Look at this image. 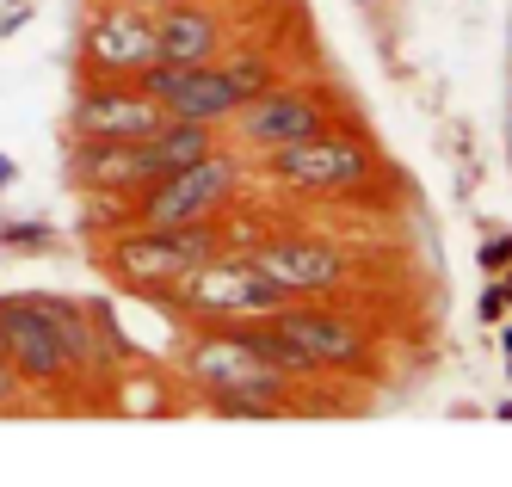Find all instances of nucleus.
<instances>
[{
    "instance_id": "1",
    "label": "nucleus",
    "mask_w": 512,
    "mask_h": 487,
    "mask_svg": "<svg viewBox=\"0 0 512 487\" xmlns=\"http://www.w3.org/2000/svg\"><path fill=\"white\" fill-rule=\"evenodd\" d=\"M210 253H223L216 222H124L105 235L99 266L130 290H167L173 278L204 266Z\"/></svg>"
},
{
    "instance_id": "2",
    "label": "nucleus",
    "mask_w": 512,
    "mask_h": 487,
    "mask_svg": "<svg viewBox=\"0 0 512 487\" xmlns=\"http://www.w3.org/2000/svg\"><path fill=\"white\" fill-rule=\"evenodd\" d=\"M161 296L192 321H241V315H272L290 303V290H278L247 253H210L204 266L173 278Z\"/></svg>"
},
{
    "instance_id": "3",
    "label": "nucleus",
    "mask_w": 512,
    "mask_h": 487,
    "mask_svg": "<svg viewBox=\"0 0 512 487\" xmlns=\"http://www.w3.org/2000/svg\"><path fill=\"white\" fill-rule=\"evenodd\" d=\"M266 173L290 192H315V198H334V192H358L371 185L377 173V155L371 142L352 136V130H315L303 142H284L266 155Z\"/></svg>"
},
{
    "instance_id": "4",
    "label": "nucleus",
    "mask_w": 512,
    "mask_h": 487,
    "mask_svg": "<svg viewBox=\"0 0 512 487\" xmlns=\"http://www.w3.org/2000/svg\"><path fill=\"white\" fill-rule=\"evenodd\" d=\"M235 185H241L235 155L210 148L204 161L173 167V173L142 185V192L130 198V222H216V210L235 198Z\"/></svg>"
},
{
    "instance_id": "5",
    "label": "nucleus",
    "mask_w": 512,
    "mask_h": 487,
    "mask_svg": "<svg viewBox=\"0 0 512 487\" xmlns=\"http://www.w3.org/2000/svg\"><path fill=\"white\" fill-rule=\"evenodd\" d=\"M155 62V7L142 0H93L81 25V74L93 81H136Z\"/></svg>"
},
{
    "instance_id": "6",
    "label": "nucleus",
    "mask_w": 512,
    "mask_h": 487,
    "mask_svg": "<svg viewBox=\"0 0 512 487\" xmlns=\"http://www.w3.org/2000/svg\"><path fill=\"white\" fill-rule=\"evenodd\" d=\"M136 87L149 93L167 118H192V124H216V130L241 111V93H235V81L223 74V62H198V68L149 62V68L136 74Z\"/></svg>"
},
{
    "instance_id": "7",
    "label": "nucleus",
    "mask_w": 512,
    "mask_h": 487,
    "mask_svg": "<svg viewBox=\"0 0 512 487\" xmlns=\"http://www.w3.org/2000/svg\"><path fill=\"white\" fill-rule=\"evenodd\" d=\"M0 321H7V364L19 370V383L25 389H68L81 377V358L62 346V333L25 303V296H0Z\"/></svg>"
},
{
    "instance_id": "8",
    "label": "nucleus",
    "mask_w": 512,
    "mask_h": 487,
    "mask_svg": "<svg viewBox=\"0 0 512 487\" xmlns=\"http://www.w3.org/2000/svg\"><path fill=\"white\" fill-rule=\"evenodd\" d=\"M161 118H167V111L136 81H93V74H81V93H75V105H68V136L136 142V136H149Z\"/></svg>"
},
{
    "instance_id": "9",
    "label": "nucleus",
    "mask_w": 512,
    "mask_h": 487,
    "mask_svg": "<svg viewBox=\"0 0 512 487\" xmlns=\"http://www.w3.org/2000/svg\"><path fill=\"white\" fill-rule=\"evenodd\" d=\"M272 327L290 333L315 370H364L371 364V333L340 309H303V296H290L284 309H272Z\"/></svg>"
},
{
    "instance_id": "10",
    "label": "nucleus",
    "mask_w": 512,
    "mask_h": 487,
    "mask_svg": "<svg viewBox=\"0 0 512 487\" xmlns=\"http://www.w3.org/2000/svg\"><path fill=\"white\" fill-rule=\"evenodd\" d=\"M247 259L290 296H321L346 278V253L327 235H266L247 247Z\"/></svg>"
},
{
    "instance_id": "11",
    "label": "nucleus",
    "mask_w": 512,
    "mask_h": 487,
    "mask_svg": "<svg viewBox=\"0 0 512 487\" xmlns=\"http://www.w3.org/2000/svg\"><path fill=\"white\" fill-rule=\"evenodd\" d=\"M229 124L241 130L247 148L272 155V148H284V142H303V136L327 130V99L309 93V87H266L260 99H247Z\"/></svg>"
},
{
    "instance_id": "12",
    "label": "nucleus",
    "mask_w": 512,
    "mask_h": 487,
    "mask_svg": "<svg viewBox=\"0 0 512 487\" xmlns=\"http://www.w3.org/2000/svg\"><path fill=\"white\" fill-rule=\"evenodd\" d=\"M186 377H192V389L210 395V389H235V383H272V377H284V370H272L266 358H253V346L229 321H198L192 346H186Z\"/></svg>"
},
{
    "instance_id": "13",
    "label": "nucleus",
    "mask_w": 512,
    "mask_h": 487,
    "mask_svg": "<svg viewBox=\"0 0 512 487\" xmlns=\"http://www.w3.org/2000/svg\"><path fill=\"white\" fill-rule=\"evenodd\" d=\"M68 173H75V185H81L87 198H124V204L155 179L149 155H142V136H136V142L75 136V148H68Z\"/></svg>"
},
{
    "instance_id": "14",
    "label": "nucleus",
    "mask_w": 512,
    "mask_h": 487,
    "mask_svg": "<svg viewBox=\"0 0 512 487\" xmlns=\"http://www.w3.org/2000/svg\"><path fill=\"white\" fill-rule=\"evenodd\" d=\"M223 44H229V31L210 13V0H173V7H155V62L198 68V62L223 56Z\"/></svg>"
},
{
    "instance_id": "15",
    "label": "nucleus",
    "mask_w": 512,
    "mask_h": 487,
    "mask_svg": "<svg viewBox=\"0 0 512 487\" xmlns=\"http://www.w3.org/2000/svg\"><path fill=\"white\" fill-rule=\"evenodd\" d=\"M210 148H216V124H192V118H161L149 136H142V155H149L155 179H161V173H173V167L204 161Z\"/></svg>"
},
{
    "instance_id": "16",
    "label": "nucleus",
    "mask_w": 512,
    "mask_h": 487,
    "mask_svg": "<svg viewBox=\"0 0 512 487\" xmlns=\"http://www.w3.org/2000/svg\"><path fill=\"white\" fill-rule=\"evenodd\" d=\"M223 74L235 81L241 105H247V99H260L266 87H278V68H272L266 56H253V50H247V56H229V62H223Z\"/></svg>"
},
{
    "instance_id": "17",
    "label": "nucleus",
    "mask_w": 512,
    "mask_h": 487,
    "mask_svg": "<svg viewBox=\"0 0 512 487\" xmlns=\"http://www.w3.org/2000/svg\"><path fill=\"white\" fill-rule=\"evenodd\" d=\"M56 247L50 222H0V253H44Z\"/></svg>"
},
{
    "instance_id": "18",
    "label": "nucleus",
    "mask_w": 512,
    "mask_h": 487,
    "mask_svg": "<svg viewBox=\"0 0 512 487\" xmlns=\"http://www.w3.org/2000/svg\"><path fill=\"white\" fill-rule=\"evenodd\" d=\"M475 259H482L488 272H506V266H512V235H488V241H482V253H475Z\"/></svg>"
},
{
    "instance_id": "19",
    "label": "nucleus",
    "mask_w": 512,
    "mask_h": 487,
    "mask_svg": "<svg viewBox=\"0 0 512 487\" xmlns=\"http://www.w3.org/2000/svg\"><path fill=\"white\" fill-rule=\"evenodd\" d=\"M19 395H25V383H19V370H13L7 358H0V414H13V407H19Z\"/></svg>"
},
{
    "instance_id": "20",
    "label": "nucleus",
    "mask_w": 512,
    "mask_h": 487,
    "mask_svg": "<svg viewBox=\"0 0 512 487\" xmlns=\"http://www.w3.org/2000/svg\"><path fill=\"white\" fill-rule=\"evenodd\" d=\"M506 315V296H500V284H488L482 290V321H500Z\"/></svg>"
},
{
    "instance_id": "21",
    "label": "nucleus",
    "mask_w": 512,
    "mask_h": 487,
    "mask_svg": "<svg viewBox=\"0 0 512 487\" xmlns=\"http://www.w3.org/2000/svg\"><path fill=\"white\" fill-rule=\"evenodd\" d=\"M25 19H31V7H13V13H0V37H13V31H25Z\"/></svg>"
},
{
    "instance_id": "22",
    "label": "nucleus",
    "mask_w": 512,
    "mask_h": 487,
    "mask_svg": "<svg viewBox=\"0 0 512 487\" xmlns=\"http://www.w3.org/2000/svg\"><path fill=\"white\" fill-rule=\"evenodd\" d=\"M13 179H19V161H7V155H0V192H7Z\"/></svg>"
},
{
    "instance_id": "23",
    "label": "nucleus",
    "mask_w": 512,
    "mask_h": 487,
    "mask_svg": "<svg viewBox=\"0 0 512 487\" xmlns=\"http://www.w3.org/2000/svg\"><path fill=\"white\" fill-rule=\"evenodd\" d=\"M500 296H506V309H512V266L500 272Z\"/></svg>"
},
{
    "instance_id": "24",
    "label": "nucleus",
    "mask_w": 512,
    "mask_h": 487,
    "mask_svg": "<svg viewBox=\"0 0 512 487\" xmlns=\"http://www.w3.org/2000/svg\"><path fill=\"white\" fill-rule=\"evenodd\" d=\"M500 352H506V364H512V327H506V333H500Z\"/></svg>"
},
{
    "instance_id": "25",
    "label": "nucleus",
    "mask_w": 512,
    "mask_h": 487,
    "mask_svg": "<svg viewBox=\"0 0 512 487\" xmlns=\"http://www.w3.org/2000/svg\"><path fill=\"white\" fill-rule=\"evenodd\" d=\"M0 358H7V321H0Z\"/></svg>"
},
{
    "instance_id": "26",
    "label": "nucleus",
    "mask_w": 512,
    "mask_h": 487,
    "mask_svg": "<svg viewBox=\"0 0 512 487\" xmlns=\"http://www.w3.org/2000/svg\"><path fill=\"white\" fill-rule=\"evenodd\" d=\"M155 7H173V0H155Z\"/></svg>"
},
{
    "instance_id": "27",
    "label": "nucleus",
    "mask_w": 512,
    "mask_h": 487,
    "mask_svg": "<svg viewBox=\"0 0 512 487\" xmlns=\"http://www.w3.org/2000/svg\"><path fill=\"white\" fill-rule=\"evenodd\" d=\"M142 7H155V0H142Z\"/></svg>"
}]
</instances>
